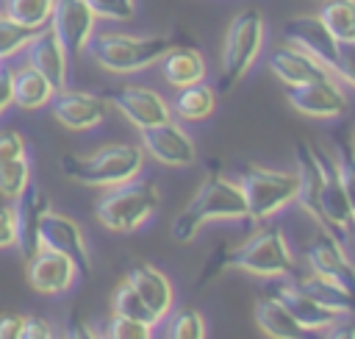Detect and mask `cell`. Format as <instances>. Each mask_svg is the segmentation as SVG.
Returning <instances> with one entry per match:
<instances>
[{"instance_id": "47", "label": "cell", "mask_w": 355, "mask_h": 339, "mask_svg": "<svg viewBox=\"0 0 355 339\" xmlns=\"http://www.w3.org/2000/svg\"><path fill=\"white\" fill-rule=\"evenodd\" d=\"M0 72H3V67H0Z\"/></svg>"}, {"instance_id": "43", "label": "cell", "mask_w": 355, "mask_h": 339, "mask_svg": "<svg viewBox=\"0 0 355 339\" xmlns=\"http://www.w3.org/2000/svg\"><path fill=\"white\" fill-rule=\"evenodd\" d=\"M22 320L19 314L0 317V339H22Z\"/></svg>"}, {"instance_id": "25", "label": "cell", "mask_w": 355, "mask_h": 339, "mask_svg": "<svg viewBox=\"0 0 355 339\" xmlns=\"http://www.w3.org/2000/svg\"><path fill=\"white\" fill-rule=\"evenodd\" d=\"M161 75H164V81L172 83L175 89L200 83V81H205V58H202L200 50H194V47L175 44V47L161 58Z\"/></svg>"}, {"instance_id": "44", "label": "cell", "mask_w": 355, "mask_h": 339, "mask_svg": "<svg viewBox=\"0 0 355 339\" xmlns=\"http://www.w3.org/2000/svg\"><path fill=\"white\" fill-rule=\"evenodd\" d=\"M322 339H355V325H349V322H336V325H330L327 331H324V336Z\"/></svg>"}, {"instance_id": "29", "label": "cell", "mask_w": 355, "mask_h": 339, "mask_svg": "<svg viewBox=\"0 0 355 339\" xmlns=\"http://www.w3.org/2000/svg\"><path fill=\"white\" fill-rule=\"evenodd\" d=\"M319 17L338 42H355V0H322Z\"/></svg>"}, {"instance_id": "34", "label": "cell", "mask_w": 355, "mask_h": 339, "mask_svg": "<svg viewBox=\"0 0 355 339\" xmlns=\"http://www.w3.org/2000/svg\"><path fill=\"white\" fill-rule=\"evenodd\" d=\"M33 36H36L33 28H25V25H19V22H14V19L0 14V61L11 58L19 50H25Z\"/></svg>"}, {"instance_id": "38", "label": "cell", "mask_w": 355, "mask_h": 339, "mask_svg": "<svg viewBox=\"0 0 355 339\" xmlns=\"http://www.w3.org/2000/svg\"><path fill=\"white\" fill-rule=\"evenodd\" d=\"M333 75L341 78L344 83L355 86V42H341V50H338V61L333 67Z\"/></svg>"}, {"instance_id": "13", "label": "cell", "mask_w": 355, "mask_h": 339, "mask_svg": "<svg viewBox=\"0 0 355 339\" xmlns=\"http://www.w3.org/2000/svg\"><path fill=\"white\" fill-rule=\"evenodd\" d=\"M78 275L75 261L50 247H39L31 258H25V278L39 295H61L75 283Z\"/></svg>"}, {"instance_id": "2", "label": "cell", "mask_w": 355, "mask_h": 339, "mask_svg": "<svg viewBox=\"0 0 355 339\" xmlns=\"http://www.w3.org/2000/svg\"><path fill=\"white\" fill-rule=\"evenodd\" d=\"M178 44L175 36H130V33H97L89 39V58L105 72L128 75L141 72L161 61Z\"/></svg>"}, {"instance_id": "18", "label": "cell", "mask_w": 355, "mask_h": 339, "mask_svg": "<svg viewBox=\"0 0 355 339\" xmlns=\"http://www.w3.org/2000/svg\"><path fill=\"white\" fill-rule=\"evenodd\" d=\"M50 211V197L39 183H28L25 192L17 197L14 214H17V247L22 253V258H31L42 242H39V225L42 217Z\"/></svg>"}, {"instance_id": "21", "label": "cell", "mask_w": 355, "mask_h": 339, "mask_svg": "<svg viewBox=\"0 0 355 339\" xmlns=\"http://www.w3.org/2000/svg\"><path fill=\"white\" fill-rule=\"evenodd\" d=\"M297 153V178H300V192H297V203L302 206L305 214H311L319 228L324 225V214H322V186H324V175H322V164L316 158V150L311 142H300L294 147Z\"/></svg>"}, {"instance_id": "8", "label": "cell", "mask_w": 355, "mask_h": 339, "mask_svg": "<svg viewBox=\"0 0 355 339\" xmlns=\"http://www.w3.org/2000/svg\"><path fill=\"white\" fill-rule=\"evenodd\" d=\"M316 158L322 164V175H324V186H322V214H324V225L322 231L333 233L338 242H347L355 233V214L349 208L344 183H341V172L333 156H327L322 147H316Z\"/></svg>"}, {"instance_id": "22", "label": "cell", "mask_w": 355, "mask_h": 339, "mask_svg": "<svg viewBox=\"0 0 355 339\" xmlns=\"http://www.w3.org/2000/svg\"><path fill=\"white\" fill-rule=\"evenodd\" d=\"M255 322L269 339H322L319 331L305 328L277 297L263 295L255 300Z\"/></svg>"}, {"instance_id": "28", "label": "cell", "mask_w": 355, "mask_h": 339, "mask_svg": "<svg viewBox=\"0 0 355 339\" xmlns=\"http://www.w3.org/2000/svg\"><path fill=\"white\" fill-rule=\"evenodd\" d=\"M216 108V92L211 86H205L202 81L200 83H191V86H183L172 103V111L180 117V119H189V122H197V119H205L211 117Z\"/></svg>"}, {"instance_id": "14", "label": "cell", "mask_w": 355, "mask_h": 339, "mask_svg": "<svg viewBox=\"0 0 355 339\" xmlns=\"http://www.w3.org/2000/svg\"><path fill=\"white\" fill-rule=\"evenodd\" d=\"M50 28L58 36V42L64 44L67 56L75 58L86 50L92 31H94V14L89 8L86 0H55L53 6V17H50Z\"/></svg>"}, {"instance_id": "5", "label": "cell", "mask_w": 355, "mask_h": 339, "mask_svg": "<svg viewBox=\"0 0 355 339\" xmlns=\"http://www.w3.org/2000/svg\"><path fill=\"white\" fill-rule=\"evenodd\" d=\"M225 261L227 267H236L261 278H283V275H294L297 270L291 247L277 225H266L252 236H247L241 245L227 247Z\"/></svg>"}, {"instance_id": "17", "label": "cell", "mask_w": 355, "mask_h": 339, "mask_svg": "<svg viewBox=\"0 0 355 339\" xmlns=\"http://www.w3.org/2000/svg\"><path fill=\"white\" fill-rule=\"evenodd\" d=\"M50 111L53 117L69 128V131H89L97 128L105 119L108 111V100L100 94H89V92H69V89H58L50 100Z\"/></svg>"}, {"instance_id": "6", "label": "cell", "mask_w": 355, "mask_h": 339, "mask_svg": "<svg viewBox=\"0 0 355 339\" xmlns=\"http://www.w3.org/2000/svg\"><path fill=\"white\" fill-rule=\"evenodd\" d=\"M263 44V14L258 8L239 11L225 33L222 44V69H219V92H230L255 64Z\"/></svg>"}, {"instance_id": "41", "label": "cell", "mask_w": 355, "mask_h": 339, "mask_svg": "<svg viewBox=\"0 0 355 339\" xmlns=\"http://www.w3.org/2000/svg\"><path fill=\"white\" fill-rule=\"evenodd\" d=\"M64 339H100V333L78 311H72L64 322Z\"/></svg>"}, {"instance_id": "32", "label": "cell", "mask_w": 355, "mask_h": 339, "mask_svg": "<svg viewBox=\"0 0 355 339\" xmlns=\"http://www.w3.org/2000/svg\"><path fill=\"white\" fill-rule=\"evenodd\" d=\"M114 314L128 317V320H139V322H150V325H155L153 311L147 308V303L139 297V292H136L128 281H122V283L116 286V292H114Z\"/></svg>"}, {"instance_id": "26", "label": "cell", "mask_w": 355, "mask_h": 339, "mask_svg": "<svg viewBox=\"0 0 355 339\" xmlns=\"http://www.w3.org/2000/svg\"><path fill=\"white\" fill-rule=\"evenodd\" d=\"M291 283L300 292H305L311 300H316L319 306H324V308H330V311H336L341 317H352L355 314V297L347 295L338 283H333V281H327V278H322L316 272H305V275H297L294 272V281Z\"/></svg>"}, {"instance_id": "46", "label": "cell", "mask_w": 355, "mask_h": 339, "mask_svg": "<svg viewBox=\"0 0 355 339\" xmlns=\"http://www.w3.org/2000/svg\"><path fill=\"white\" fill-rule=\"evenodd\" d=\"M352 150H355V139H352Z\"/></svg>"}, {"instance_id": "24", "label": "cell", "mask_w": 355, "mask_h": 339, "mask_svg": "<svg viewBox=\"0 0 355 339\" xmlns=\"http://www.w3.org/2000/svg\"><path fill=\"white\" fill-rule=\"evenodd\" d=\"M272 297H277L305 328H311V331H327L330 325H336L338 320H344L341 314H336V311H330V308H324V306H319L316 300H311L305 292H300L294 283H283V286H275L272 292H269Z\"/></svg>"}, {"instance_id": "36", "label": "cell", "mask_w": 355, "mask_h": 339, "mask_svg": "<svg viewBox=\"0 0 355 339\" xmlns=\"http://www.w3.org/2000/svg\"><path fill=\"white\" fill-rule=\"evenodd\" d=\"M336 164H338V172H341V183H344L349 208H352V214H355V150H352V142H344V139L338 142Z\"/></svg>"}, {"instance_id": "30", "label": "cell", "mask_w": 355, "mask_h": 339, "mask_svg": "<svg viewBox=\"0 0 355 339\" xmlns=\"http://www.w3.org/2000/svg\"><path fill=\"white\" fill-rule=\"evenodd\" d=\"M53 6H55V0H6L3 3V17L19 22L25 28L42 31V28L50 25Z\"/></svg>"}, {"instance_id": "12", "label": "cell", "mask_w": 355, "mask_h": 339, "mask_svg": "<svg viewBox=\"0 0 355 339\" xmlns=\"http://www.w3.org/2000/svg\"><path fill=\"white\" fill-rule=\"evenodd\" d=\"M141 147L166 167H191L197 161V147L191 136L172 119L141 128Z\"/></svg>"}, {"instance_id": "27", "label": "cell", "mask_w": 355, "mask_h": 339, "mask_svg": "<svg viewBox=\"0 0 355 339\" xmlns=\"http://www.w3.org/2000/svg\"><path fill=\"white\" fill-rule=\"evenodd\" d=\"M53 94H55V86L42 72H36L33 67H22V69L11 72V100H14V106H19L25 111H33V108L47 106L53 100Z\"/></svg>"}, {"instance_id": "33", "label": "cell", "mask_w": 355, "mask_h": 339, "mask_svg": "<svg viewBox=\"0 0 355 339\" xmlns=\"http://www.w3.org/2000/svg\"><path fill=\"white\" fill-rule=\"evenodd\" d=\"M28 183H31V164H28V156L0 164V195H3V197L17 200V197L25 192Z\"/></svg>"}, {"instance_id": "9", "label": "cell", "mask_w": 355, "mask_h": 339, "mask_svg": "<svg viewBox=\"0 0 355 339\" xmlns=\"http://www.w3.org/2000/svg\"><path fill=\"white\" fill-rule=\"evenodd\" d=\"M105 100H108L128 122H133L139 131L172 119L169 103H166L158 92L147 89V86H133V83L114 86V89L105 92Z\"/></svg>"}, {"instance_id": "45", "label": "cell", "mask_w": 355, "mask_h": 339, "mask_svg": "<svg viewBox=\"0 0 355 339\" xmlns=\"http://www.w3.org/2000/svg\"><path fill=\"white\" fill-rule=\"evenodd\" d=\"M11 103H14V100H11V72L3 69V72H0V114H3Z\"/></svg>"}, {"instance_id": "40", "label": "cell", "mask_w": 355, "mask_h": 339, "mask_svg": "<svg viewBox=\"0 0 355 339\" xmlns=\"http://www.w3.org/2000/svg\"><path fill=\"white\" fill-rule=\"evenodd\" d=\"M17 247V214L14 206H0V250Z\"/></svg>"}, {"instance_id": "31", "label": "cell", "mask_w": 355, "mask_h": 339, "mask_svg": "<svg viewBox=\"0 0 355 339\" xmlns=\"http://www.w3.org/2000/svg\"><path fill=\"white\" fill-rule=\"evenodd\" d=\"M164 320V339H205V320L197 308H172Z\"/></svg>"}, {"instance_id": "4", "label": "cell", "mask_w": 355, "mask_h": 339, "mask_svg": "<svg viewBox=\"0 0 355 339\" xmlns=\"http://www.w3.org/2000/svg\"><path fill=\"white\" fill-rule=\"evenodd\" d=\"M158 208V189L150 181H125L108 186L94 203V217L114 233L139 231Z\"/></svg>"}, {"instance_id": "15", "label": "cell", "mask_w": 355, "mask_h": 339, "mask_svg": "<svg viewBox=\"0 0 355 339\" xmlns=\"http://www.w3.org/2000/svg\"><path fill=\"white\" fill-rule=\"evenodd\" d=\"M286 100L300 114L316 117V119H333V117H341L347 111V97H344L336 78L286 86Z\"/></svg>"}, {"instance_id": "37", "label": "cell", "mask_w": 355, "mask_h": 339, "mask_svg": "<svg viewBox=\"0 0 355 339\" xmlns=\"http://www.w3.org/2000/svg\"><path fill=\"white\" fill-rule=\"evenodd\" d=\"M94 17L103 19H130L136 11V0H86Z\"/></svg>"}, {"instance_id": "42", "label": "cell", "mask_w": 355, "mask_h": 339, "mask_svg": "<svg viewBox=\"0 0 355 339\" xmlns=\"http://www.w3.org/2000/svg\"><path fill=\"white\" fill-rule=\"evenodd\" d=\"M22 339H55L53 325L42 317H25L22 320Z\"/></svg>"}, {"instance_id": "3", "label": "cell", "mask_w": 355, "mask_h": 339, "mask_svg": "<svg viewBox=\"0 0 355 339\" xmlns=\"http://www.w3.org/2000/svg\"><path fill=\"white\" fill-rule=\"evenodd\" d=\"M144 167V150L136 144L114 142L103 144L89 156H64L61 170L67 178L83 183V186H116L125 181H133Z\"/></svg>"}, {"instance_id": "11", "label": "cell", "mask_w": 355, "mask_h": 339, "mask_svg": "<svg viewBox=\"0 0 355 339\" xmlns=\"http://www.w3.org/2000/svg\"><path fill=\"white\" fill-rule=\"evenodd\" d=\"M39 242H42V247H50V250L64 253L67 258H72L80 275H89V272H92L89 242H86L80 225H78L72 217H67V214H55V211L50 208V211L42 217V225H39Z\"/></svg>"}, {"instance_id": "19", "label": "cell", "mask_w": 355, "mask_h": 339, "mask_svg": "<svg viewBox=\"0 0 355 339\" xmlns=\"http://www.w3.org/2000/svg\"><path fill=\"white\" fill-rule=\"evenodd\" d=\"M269 69L275 72V78L283 86H300V83H311V81L336 78L322 61H316L313 56H308L305 50H300L294 44L275 47L269 53Z\"/></svg>"}, {"instance_id": "1", "label": "cell", "mask_w": 355, "mask_h": 339, "mask_svg": "<svg viewBox=\"0 0 355 339\" xmlns=\"http://www.w3.org/2000/svg\"><path fill=\"white\" fill-rule=\"evenodd\" d=\"M211 220H250L241 186L219 172H208L186 208L172 220L169 233L175 242H191Z\"/></svg>"}, {"instance_id": "35", "label": "cell", "mask_w": 355, "mask_h": 339, "mask_svg": "<svg viewBox=\"0 0 355 339\" xmlns=\"http://www.w3.org/2000/svg\"><path fill=\"white\" fill-rule=\"evenodd\" d=\"M153 328L150 322H139V320H128L114 314L105 325V339H153Z\"/></svg>"}, {"instance_id": "10", "label": "cell", "mask_w": 355, "mask_h": 339, "mask_svg": "<svg viewBox=\"0 0 355 339\" xmlns=\"http://www.w3.org/2000/svg\"><path fill=\"white\" fill-rule=\"evenodd\" d=\"M283 39L300 50H305L308 56H313L316 61H322L330 72L338 61V50H341V42L330 33V28L322 22L319 14H300V17H291L286 19L283 25Z\"/></svg>"}, {"instance_id": "7", "label": "cell", "mask_w": 355, "mask_h": 339, "mask_svg": "<svg viewBox=\"0 0 355 339\" xmlns=\"http://www.w3.org/2000/svg\"><path fill=\"white\" fill-rule=\"evenodd\" d=\"M244 192L247 200V217L261 222L275 217L280 208L297 200L300 192V178L297 172H283V170H266L258 164H244L236 181Z\"/></svg>"}, {"instance_id": "20", "label": "cell", "mask_w": 355, "mask_h": 339, "mask_svg": "<svg viewBox=\"0 0 355 339\" xmlns=\"http://www.w3.org/2000/svg\"><path fill=\"white\" fill-rule=\"evenodd\" d=\"M25 58H28V67L42 72L55 86V92L67 89V61H69V56H67L64 44L58 42V36L53 33L50 25L36 31V36L25 47Z\"/></svg>"}, {"instance_id": "23", "label": "cell", "mask_w": 355, "mask_h": 339, "mask_svg": "<svg viewBox=\"0 0 355 339\" xmlns=\"http://www.w3.org/2000/svg\"><path fill=\"white\" fill-rule=\"evenodd\" d=\"M125 281H128V283L139 292V297L147 303V308H150L153 317H155V325L164 322V317H166V314L172 311V306H175V292H172L169 278H166L161 270L150 267V264H136V267L128 272Z\"/></svg>"}, {"instance_id": "16", "label": "cell", "mask_w": 355, "mask_h": 339, "mask_svg": "<svg viewBox=\"0 0 355 339\" xmlns=\"http://www.w3.org/2000/svg\"><path fill=\"white\" fill-rule=\"evenodd\" d=\"M305 258H308V264H311V272H316V275H322V278L338 283L347 295L355 297V264L344 256L341 242H338L333 233L322 231V233L305 247Z\"/></svg>"}, {"instance_id": "39", "label": "cell", "mask_w": 355, "mask_h": 339, "mask_svg": "<svg viewBox=\"0 0 355 339\" xmlns=\"http://www.w3.org/2000/svg\"><path fill=\"white\" fill-rule=\"evenodd\" d=\"M22 156H25V139L17 131H0V164Z\"/></svg>"}]
</instances>
